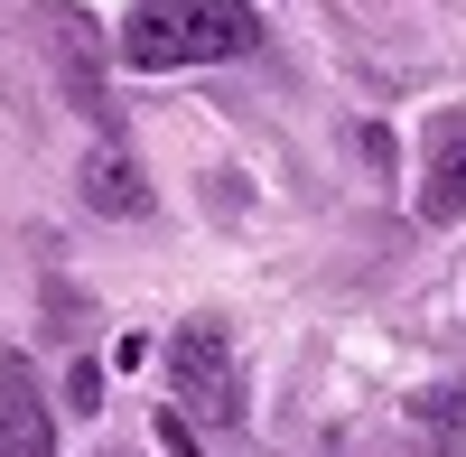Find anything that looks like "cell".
<instances>
[{"instance_id": "obj_1", "label": "cell", "mask_w": 466, "mask_h": 457, "mask_svg": "<svg viewBox=\"0 0 466 457\" xmlns=\"http://www.w3.org/2000/svg\"><path fill=\"white\" fill-rule=\"evenodd\" d=\"M261 47V10L252 0H140L122 19V56L168 75V66H215V56H252Z\"/></svg>"}, {"instance_id": "obj_2", "label": "cell", "mask_w": 466, "mask_h": 457, "mask_svg": "<svg viewBox=\"0 0 466 457\" xmlns=\"http://www.w3.org/2000/svg\"><path fill=\"white\" fill-rule=\"evenodd\" d=\"M159 364H168V411H177V421H206V430L243 421V364H233L215 318H187L159 346Z\"/></svg>"}, {"instance_id": "obj_3", "label": "cell", "mask_w": 466, "mask_h": 457, "mask_svg": "<svg viewBox=\"0 0 466 457\" xmlns=\"http://www.w3.org/2000/svg\"><path fill=\"white\" fill-rule=\"evenodd\" d=\"M47 47H56V75L66 94L94 112V122H112V94H103V28L85 10H47Z\"/></svg>"}, {"instance_id": "obj_4", "label": "cell", "mask_w": 466, "mask_h": 457, "mask_svg": "<svg viewBox=\"0 0 466 457\" xmlns=\"http://www.w3.org/2000/svg\"><path fill=\"white\" fill-rule=\"evenodd\" d=\"M420 215L457 224L466 215V112H439L430 122V159H420Z\"/></svg>"}, {"instance_id": "obj_5", "label": "cell", "mask_w": 466, "mask_h": 457, "mask_svg": "<svg viewBox=\"0 0 466 457\" xmlns=\"http://www.w3.org/2000/svg\"><path fill=\"white\" fill-rule=\"evenodd\" d=\"M85 206L94 215H149V178L131 149H94L85 159Z\"/></svg>"}, {"instance_id": "obj_6", "label": "cell", "mask_w": 466, "mask_h": 457, "mask_svg": "<svg viewBox=\"0 0 466 457\" xmlns=\"http://www.w3.org/2000/svg\"><path fill=\"white\" fill-rule=\"evenodd\" d=\"M0 457H56V439H47V411H37V401L19 392V373L0 383Z\"/></svg>"}, {"instance_id": "obj_7", "label": "cell", "mask_w": 466, "mask_h": 457, "mask_svg": "<svg viewBox=\"0 0 466 457\" xmlns=\"http://www.w3.org/2000/svg\"><path fill=\"white\" fill-rule=\"evenodd\" d=\"M410 430L430 439L439 457H457V439H466V392H457V383H439V392H420V401H410Z\"/></svg>"}, {"instance_id": "obj_8", "label": "cell", "mask_w": 466, "mask_h": 457, "mask_svg": "<svg viewBox=\"0 0 466 457\" xmlns=\"http://www.w3.org/2000/svg\"><path fill=\"white\" fill-rule=\"evenodd\" d=\"M66 401H75V411H103V364H75V373H66Z\"/></svg>"}]
</instances>
